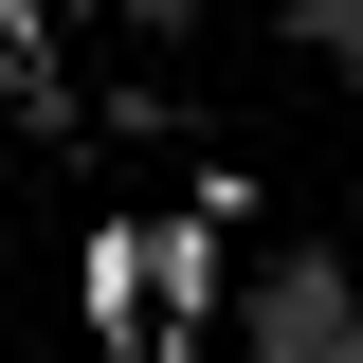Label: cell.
I'll return each mask as SVG.
<instances>
[{
  "label": "cell",
  "instance_id": "2",
  "mask_svg": "<svg viewBox=\"0 0 363 363\" xmlns=\"http://www.w3.org/2000/svg\"><path fill=\"white\" fill-rule=\"evenodd\" d=\"M0 73H37V0H0Z\"/></svg>",
  "mask_w": 363,
  "mask_h": 363
},
{
  "label": "cell",
  "instance_id": "1",
  "mask_svg": "<svg viewBox=\"0 0 363 363\" xmlns=\"http://www.w3.org/2000/svg\"><path fill=\"white\" fill-rule=\"evenodd\" d=\"M272 363H363V345H345V309H327V272H309V255L272 272Z\"/></svg>",
  "mask_w": 363,
  "mask_h": 363
}]
</instances>
